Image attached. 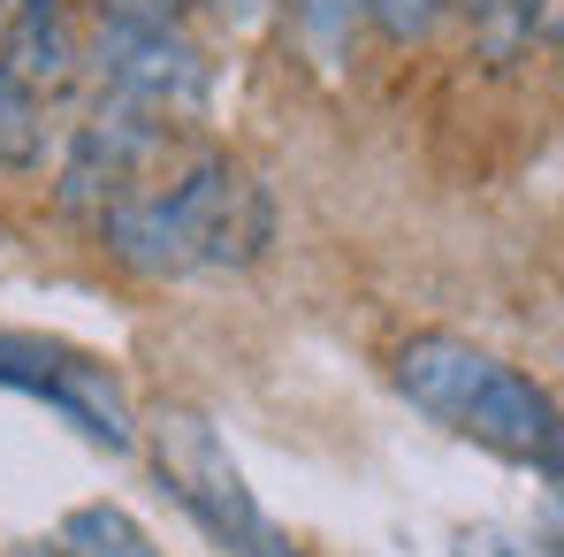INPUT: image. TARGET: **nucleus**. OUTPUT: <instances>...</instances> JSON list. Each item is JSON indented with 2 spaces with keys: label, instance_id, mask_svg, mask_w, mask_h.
<instances>
[{
  "label": "nucleus",
  "instance_id": "20e7f679",
  "mask_svg": "<svg viewBox=\"0 0 564 557\" xmlns=\"http://www.w3.org/2000/svg\"><path fill=\"white\" fill-rule=\"evenodd\" d=\"M99 93L184 122L206 115V62L161 0H99Z\"/></svg>",
  "mask_w": 564,
  "mask_h": 557
},
{
  "label": "nucleus",
  "instance_id": "f8f14e48",
  "mask_svg": "<svg viewBox=\"0 0 564 557\" xmlns=\"http://www.w3.org/2000/svg\"><path fill=\"white\" fill-rule=\"evenodd\" d=\"M458 557H527V543H511L503 527H466L458 535Z\"/></svg>",
  "mask_w": 564,
  "mask_h": 557
},
{
  "label": "nucleus",
  "instance_id": "9b49d317",
  "mask_svg": "<svg viewBox=\"0 0 564 557\" xmlns=\"http://www.w3.org/2000/svg\"><path fill=\"white\" fill-rule=\"evenodd\" d=\"M351 23H359L351 0H297V31H305V46H313L321 62H336V54L351 46Z\"/></svg>",
  "mask_w": 564,
  "mask_h": 557
},
{
  "label": "nucleus",
  "instance_id": "9d476101",
  "mask_svg": "<svg viewBox=\"0 0 564 557\" xmlns=\"http://www.w3.org/2000/svg\"><path fill=\"white\" fill-rule=\"evenodd\" d=\"M351 8L375 23L389 46H420L435 31V15H443V0H351Z\"/></svg>",
  "mask_w": 564,
  "mask_h": 557
},
{
  "label": "nucleus",
  "instance_id": "423d86ee",
  "mask_svg": "<svg viewBox=\"0 0 564 557\" xmlns=\"http://www.w3.org/2000/svg\"><path fill=\"white\" fill-rule=\"evenodd\" d=\"M161 146H169V122H161V115L99 93L93 115L69 130V153H62V206H69V214H99L107 199H122V191L138 184V169H145Z\"/></svg>",
  "mask_w": 564,
  "mask_h": 557
},
{
  "label": "nucleus",
  "instance_id": "f257e3e1",
  "mask_svg": "<svg viewBox=\"0 0 564 557\" xmlns=\"http://www.w3.org/2000/svg\"><path fill=\"white\" fill-rule=\"evenodd\" d=\"M93 222H99V245L130 276H153V282L237 276V268H260L268 245H275V199L229 153H198L176 184H153V191L130 184Z\"/></svg>",
  "mask_w": 564,
  "mask_h": 557
},
{
  "label": "nucleus",
  "instance_id": "6e6552de",
  "mask_svg": "<svg viewBox=\"0 0 564 557\" xmlns=\"http://www.w3.org/2000/svg\"><path fill=\"white\" fill-rule=\"evenodd\" d=\"M46 153H54V99L0 69V169L31 176L46 169Z\"/></svg>",
  "mask_w": 564,
  "mask_h": 557
},
{
  "label": "nucleus",
  "instance_id": "39448f33",
  "mask_svg": "<svg viewBox=\"0 0 564 557\" xmlns=\"http://www.w3.org/2000/svg\"><path fill=\"white\" fill-rule=\"evenodd\" d=\"M0 389L54 405L99 451H138V413L93 352H69L54 336H31V329H0Z\"/></svg>",
  "mask_w": 564,
  "mask_h": 557
},
{
  "label": "nucleus",
  "instance_id": "1a4fd4ad",
  "mask_svg": "<svg viewBox=\"0 0 564 557\" xmlns=\"http://www.w3.org/2000/svg\"><path fill=\"white\" fill-rule=\"evenodd\" d=\"M54 557H161V543L122 504H77L54 527Z\"/></svg>",
  "mask_w": 564,
  "mask_h": 557
},
{
  "label": "nucleus",
  "instance_id": "0eeeda50",
  "mask_svg": "<svg viewBox=\"0 0 564 557\" xmlns=\"http://www.w3.org/2000/svg\"><path fill=\"white\" fill-rule=\"evenodd\" d=\"M443 8H466L488 62H527L534 46L557 39V0H443Z\"/></svg>",
  "mask_w": 564,
  "mask_h": 557
},
{
  "label": "nucleus",
  "instance_id": "2eb2a0df",
  "mask_svg": "<svg viewBox=\"0 0 564 557\" xmlns=\"http://www.w3.org/2000/svg\"><path fill=\"white\" fill-rule=\"evenodd\" d=\"M0 15H8V0H0Z\"/></svg>",
  "mask_w": 564,
  "mask_h": 557
},
{
  "label": "nucleus",
  "instance_id": "ddd939ff",
  "mask_svg": "<svg viewBox=\"0 0 564 557\" xmlns=\"http://www.w3.org/2000/svg\"><path fill=\"white\" fill-rule=\"evenodd\" d=\"M191 8H206V15H221V23H260V0H191Z\"/></svg>",
  "mask_w": 564,
  "mask_h": 557
},
{
  "label": "nucleus",
  "instance_id": "4468645a",
  "mask_svg": "<svg viewBox=\"0 0 564 557\" xmlns=\"http://www.w3.org/2000/svg\"><path fill=\"white\" fill-rule=\"evenodd\" d=\"M15 557H54V550H15Z\"/></svg>",
  "mask_w": 564,
  "mask_h": 557
},
{
  "label": "nucleus",
  "instance_id": "7ed1b4c3",
  "mask_svg": "<svg viewBox=\"0 0 564 557\" xmlns=\"http://www.w3.org/2000/svg\"><path fill=\"white\" fill-rule=\"evenodd\" d=\"M145 451H153L161 489L184 504V519L221 557H305L275 519H268V504L252 496L245 465L229 459V443L214 436L206 413H191V405H161V413L145 420Z\"/></svg>",
  "mask_w": 564,
  "mask_h": 557
},
{
  "label": "nucleus",
  "instance_id": "f03ea898",
  "mask_svg": "<svg viewBox=\"0 0 564 557\" xmlns=\"http://www.w3.org/2000/svg\"><path fill=\"white\" fill-rule=\"evenodd\" d=\"M397 397L412 405V413H427L435 428H451V436H466L480 451H496V459L511 465H534L542 473V489H557V397L534 382V374H519L511 360H496V352H480L466 336H451V329H420V336H404L397 344Z\"/></svg>",
  "mask_w": 564,
  "mask_h": 557
}]
</instances>
